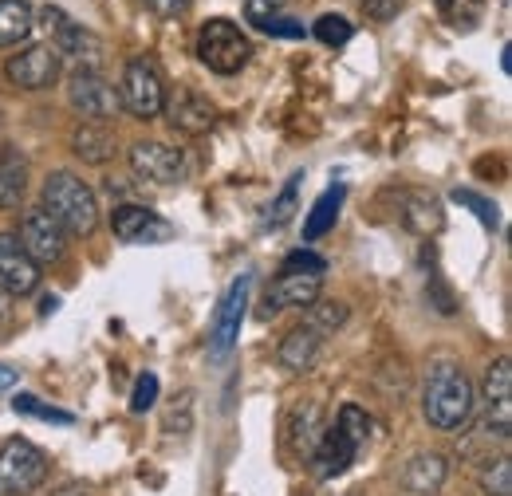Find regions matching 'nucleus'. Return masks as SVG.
Masks as SVG:
<instances>
[{"instance_id":"a211bd4d","label":"nucleus","mask_w":512,"mask_h":496,"mask_svg":"<svg viewBox=\"0 0 512 496\" xmlns=\"http://www.w3.org/2000/svg\"><path fill=\"white\" fill-rule=\"evenodd\" d=\"M162 111H170V123L178 126V130H186V134H205L217 123L213 103L205 95H197V91H178L174 99H166Z\"/></svg>"},{"instance_id":"f03ea898","label":"nucleus","mask_w":512,"mask_h":496,"mask_svg":"<svg viewBox=\"0 0 512 496\" xmlns=\"http://www.w3.org/2000/svg\"><path fill=\"white\" fill-rule=\"evenodd\" d=\"M44 213L67 237H91L99 225V197L71 170H56L44 178Z\"/></svg>"},{"instance_id":"393cba45","label":"nucleus","mask_w":512,"mask_h":496,"mask_svg":"<svg viewBox=\"0 0 512 496\" xmlns=\"http://www.w3.org/2000/svg\"><path fill=\"white\" fill-rule=\"evenodd\" d=\"M300 186H304V174H292L288 178V186L280 189V197L272 201V209H268V229H284L292 217H296V201H300Z\"/></svg>"},{"instance_id":"ddd939ff","label":"nucleus","mask_w":512,"mask_h":496,"mask_svg":"<svg viewBox=\"0 0 512 496\" xmlns=\"http://www.w3.org/2000/svg\"><path fill=\"white\" fill-rule=\"evenodd\" d=\"M316 300H320V276H312V272H280V280L260 300V315L272 319V315H280L288 308L304 311L312 308Z\"/></svg>"},{"instance_id":"a19ab883","label":"nucleus","mask_w":512,"mask_h":496,"mask_svg":"<svg viewBox=\"0 0 512 496\" xmlns=\"http://www.w3.org/2000/svg\"><path fill=\"white\" fill-rule=\"evenodd\" d=\"M16 382H20V371H16V367H8V363H0V394H4V390H12Z\"/></svg>"},{"instance_id":"b1692460","label":"nucleus","mask_w":512,"mask_h":496,"mask_svg":"<svg viewBox=\"0 0 512 496\" xmlns=\"http://www.w3.org/2000/svg\"><path fill=\"white\" fill-rule=\"evenodd\" d=\"M323 430H327V422H323L320 406H300L292 414V445H296V453L300 457H312V449H316V441L323 437Z\"/></svg>"},{"instance_id":"4be33fe9","label":"nucleus","mask_w":512,"mask_h":496,"mask_svg":"<svg viewBox=\"0 0 512 496\" xmlns=\"http://www.w3.org/2000/svg\"><path fill=\"white\" fill-rule=\"evenodd\" d=\"M71 150H75L83 162L103 166V162L115 154V134L99 123H83V126H75V134H71Z\"/></svg>"},{"instance_id":"6ab92c4d","label":"nucleus","mask_w":512,"mask_h":496,"mask_svg":"<svg viewBox=\"0 0 512 496\" xmlns=\"http://www.w3.org/2000/svg\"><path fill=\"white\" fill-rule=\"evenodd\" d=\"M28 193V158L16 146H0V209H20Z\"/></svg>"},{"instance_id":"2eb2a0df","label":"nucleus","mask_w":512,"mask_h":496,"mask_svg":"<svg viewBox=\"0 0 512 496\" xmlns=\"http://www.w3.org/2000/svg\"><path fill=\"white\" fill-rule=\"evenodd\" d=\"M20 245H24V252H28L36 264H56V260H64L67 233L44 213V209H32V213H24V221H20Z\"/></svg>"},{"instance_id":"f3484780","label":"nucleus","mask_w":512,"mask_h":496,"mask_svg":"<svg viewBox=\"0 0 512 496\" xmlns=\"http://www.w3.org/2000/svg\"><path fill=\"white\" fill-rule=\"evenodd\" d=\"M323 343H327V339H323L320 331H316L312 323H304V327H296V331H288V335L280 339V347H276V363L292 374L312 371L316 359H320Z\"/></svg>"},{"instance_id":"7ed1b4c3","label":"nucleus","mask_w":512,"mask_h":496,"mask_svg":"<svg viewBox=\"0 0 512 496\" xmlns=\"http://www.w3.org/2000/svg\"><path fill=\"white\" fill-rule=\"evenodd\" d=\"M36 20H40V28L48 32V44L56 48L60 60L71 63L75 71H99V63H103V44H99L95 32H87L83 24H75L64 8H56V4H44V8L36 12Z\"/></svg>"},{"instance_id":"dca6fc26","label":"nucleus","mask_w":512,"mask_h":496,"mask_svg":"<svg viewBox=\"0 0 512 496\" xmlns=\"http://www.w3.org/2000/svg\"><path fill=\"white\" fill-rule=\"evenodd\" d=\"M363 449L351 441V437L343 434L339 426H327L323 437L316 441V449H312V469H316V477L323 481H331V477H339V473H347L351 465H355V457H359Z\"/></svg>"},{"instance_id":"423d86ee","label":"nucleus","mask_w":512,"mask_h":496,"mask_svg":"<svg viewBox=\"0 0 512 496\" xmlns=\"http://www.w3.org/2000/svg\"><path fill=\"white\" fill-rule=\"evenodd\" d=\"M249 292H253V272H241L225 288V296L217 304V315H213V327H209V355H213V363H225L237 351L241 323H245V311H249Z\"/></svg>"},{"instance_id":"6e6552de","label":"nucleus","mask_w":512,"mask_h":496,"mask_svg":"<svg viewBox=\"0 0 512 496\" xmlns=\"http://www.w3.org/2000/svg\"><path fill=\"white\" fill-rule=\"evenodd\" d=\"M130 170L146 186H178L190 178V162L178 146L166 142H134L130 146Z\"/></svg>"},{"instance_id":"4468645a","label":"nucleus","mask_w":512,"mask_h":496,"mask_svg":"<svg viewBox=\"0 0 512 496\" xmlns=\"http://www.w3.org/2000/svg\"><path fill=\"white\" fill-rule=\"evenodd\" d=\"M0 288L8 296H32L40 288V264L12 233H0Z\"/></svg>"},{"instance_id":"4c0bfd02","label":"nucleus","mask_w":512,"mask_h":496,"mask_svg":"<svg viewBox=\"0 0 512 496\" xmlns=\"http://www.w3.org/2000/svg\"><path fill=\"white\" fill-rule=\"evenodd\" d=\"M402 4H406V0H363V12H367L371 20H390V16H398Z\"/></svg>"},{"instance_id":"c85d7f7f","label":"nucleus","mask_w":512,"mask_h":496,"mask_svg":"<svg viewBox=\"0 0 512 496\" xmlns=\"http://www.w3.org/2000/svg\"><path fill=\"white\" fill-rule=\"evenodd\" d=\"M193 398L190 390H182L174 402H170V410H166V418H162V430L166 434H178V437H186L193 430Z\"/></svg>"},{"instance_id":"e433bc0d","label":"nucleus","mask_w":512,"mask_h":496,"mask_svg":"<svg viewBox=\"0 0 512 496\" xmlns=\"http://www.w3.org/2000/svg\"><path fill=\"white\" fill-rule=\"evenodd\" d=\"M284 272H312V276H323V260L316 252H292L284 260Z\"/></svg>"},{"instance_id":"c9c22d12","label":"nucleus","mask_w":512,"mask_h":496,"mask_svg":"<svg viewBox=\"0 0 512 496\" xmlns=\"http://www.w3.org/2000/svg\"><path fill=\"white\" fill-rule=\"evenodd\" d=\"M256 32H264V36H276V40H304L308 32H304V24H296V20H288V16H268L264 24H256Z\"/></svg>"},{"instance_id":"412c9836","label":"nucleus","mask_w":512,"mask_h":496,"mask_svg":"<svg viewBox=\"0 0 512 496\" xmlns=\"http://www.w3.org/2000/svg\"><path fill=\"white\" fill-rule=\"evenodd\" d=\"M36 32V12L28 0H0V48H16L32 40Z\"/></svg>"},{"instance_id":"58836bf2","label":"nucleus","mask_w":512,"mask_h":496,"mask_svg":"<svg viewBox=\"0 0 512 496\" xmlns=\"http://www.w3.org/2000/svg\"><path fill=\"white\" fill-rule=\"evenodd\" d=\"M142 4H146L154 16H166V20H170V16H182V12L190 8V0H142Z\"/></svg>"},{"instance_id":"1a4fd4ad","label":"nucleus","mask_w":512,"mask_h":496,"mask_svg":"<svg viewBox=\"0 0 512 496\" xmlns=\"http://www.w3.org/2000/svg\"><path fill=\"white\" fill-rule=\"evenodd\" d=\"M60 71H64V60L56 56L52 44H32V48L16 52L12 60L4 63V75H8L20 91H48V87H56Z\"/></svg>"},{"instance_id":"39448f33","label":"nucleus","mask_w":512,"mask_h":496,"mask_svg":"<svg viewBox=\"0 0 512 496\" xmlns=\"http://www.w3.org/2000/svg\"><path fill=\"white\" fill-rule=\"evenodd\" d=\"M48 473L52 465L32 441L12 437L0 445V496H32L48 481Z\"/></svg>"},{"instance_id":"c03bdc74","label":"nucleus","mask_w":512,"mask_h":496,"mask_svg":"<svg viewBox=\"0 0 512 496\" xmlns=\"http://www.w3.org/2000/svg\"><path fill=\"white\" fill-rule=\"evenodd\" d=\"M438 4H446V0H438Z\"/></svg>"},{"instance_id":"0eeeda50","label":"nucleus","mask_w":512,"mask_h":496,"mask_svg":"<svg viewBox=\"0 0 512 496\" xmlns=\"http://www.w3.org/2000/svg\"><path fill=\"white\" fill-rule=\"evenodd\" d=\"M119 107L134 119H158L166 107V87L162 75L154 71L150 60H130L123 67V83H119Z\"/></svg>"},{"instance_id":"c756f323","label":"nucleus","mask_w":512,"mask_h":496,"mask_svg":"<svg viewBox=\"0 0 512 496\" xmlns=\"http://www.w3.org/2000/svg\"><path fill=\"white\" fill-rule=\"evenodd\" d=\"M481 489L489 496H512V461L509 453H501L493 465H485L481 473Z\"/></svg>"},{"instance_id":"f704fd0d","label":"nucleus","mask_w":512,"mask_h":496,"mask_svg":"<svg viewBox=\"0 0 512 496\" xmlns=\"http://www.w3.org/2000/svg\"><path fill=\"white\" fill-rule=\"evenodd\" d=\"M158 402V374H138V382H134V394H130V410L134 414H146L150 406Z\"/></svg>"},{"instance_id":"ea45409f","label":"nucleus","mask_w":512,"mask_h":496,"mask_svg":"<svg viewBox=\"0 0 512 496\" xmlns=\"http://www.w3.org/2000/svg\"><path fill=\"white\" fill-rule=\"evenodd\" d=\"M12 323H16V315H12V296L0 288V335H8Z\"/></svg>"},{"instance_id":"72a5a7b5","label":"nucleus","mask_w":512,"mask_h":496,"mask_svg":"<svg viewBox=\"0 0 512 496\" xmlns=\"http://www.w3.org/2000/svg\"><path fill=\"white\" fill-rule=\"evenodd\" d=\"M449 197H453L457 205L473 209V213L481 217V225H485V229H493V233L501 229V217H497V205H493V201H485V197H477V193H469V189H453Z\"/></svg>"},{"instance_id":"aec40b11","label":"nucleus","mask_w":512,"mask_h":496,"mask_svg":"<svg viewBox=\"0 0 512 496\" xmlns=\"http://www.w3.org/2000/svg\"><path fill=\"white\" fill-rule=\"evenodd\" d=\"M446 477H449V461L442 453H418L402 469V485L410 493H438L446 485Z\"/></svg>"},{"instance_id":"a878e982","label":"nucleus","mask_w":512,"mask_h":496,"mask_svg":"<svg viewBox=\"0 0 512 496\" xmlns=\"http://www.w3.org/2000/svg\"><path fill=\"white\" fill-rule=\"evenodd\" d=\"M335 426L351 437L359 449H367V441H371V434H375L371 414H367L363 406H343V410H339V418H335Z\"/></svg>"},{"instance_id":"9b49d317","label":"nucleus","mask_w":512,"mask_h":496,"mask_svg":"<svg viewBox=\"0 0 512 496\" xmlns=\"http://www.w3.org/2000/svg\"><path fill=\"white\" fill-rule=\"evenodd\" d=\"M111 229L123 245H166V241H174V225L162 213L146 209V205H119L111 213Z\"/></svg>"},{"instance_id":"f8f14e48","label":"nucleus","mask_w":512,"mask_h":496,"mask_svg":"<svg viewBox=\"0 0 512 496\" xmlns=\"http://www.w3.org/2000/svg\"><path fill=\"white\" fill-rule=\"evenodd\" d=\"M481 398H485V426H489L493 434L509 437V430H512V359L509 355H501V359L489 363Z\"/></svg>"},{"instance_id":"79ce46f5","label":"nucleus","mask_w":512,"mask_h":496,"mask_svg":"<svg viewBox=\"0 0 512 496\" xmlns=\"http://www.w3.org/2000/svg\"><path fill=\"white\" fill-rule=\"evenodd\" d=\"M56 496H91V493H87L83 485H64V489H60Z\"/></svg>"},{"instance_id":"bb28decb","label":"nucleus","mask_w":512,"mask_h":496,"mask_svg":"<svg viewBox=\"0 0 512 496\" xmlns=\"http://www.w3.org/2000/svg\"><path fill=\"white\" fill-rule=\"evenodd\" d=\"M406 225L414 233H438L442 229V209L434 201H422V197H410L406 201Z\"/></svg>"},{"instance_id":"9d476101","label":"nucleus","mask_w":512,"mask_h":496,"mask_svg":"<svg viewBox=\"0 0 512 496\" xmlns=\"http://www.w3.org/2000/svg\"><path fill=\"white\" fill-rule=\"evenodd\" d=\"M67 103H71L83 119L103 123V119H111V115L119 111V91H115L99 71H75V75L67 79Z\"/></svg>"},{"instance_id":"7c9ffc66","label":"nucleus","mask_w":512,"mask_h":496,"mask_svg":"<svg viewBox=\"0 0 512 496\" xmlns=\"http://www.w3.org/2000/svg\"><path fill=\"white\" fill-rule=\"evenodd\" d=\"M312 36L327 44V48H343L351 36H355V28H351V20H343V16H320L316 20V28H312Z\"/></svg>"},{"instance_id":"20e7f679","label":"nucleus","mask_w":512,"mask_h":496,"mask_svg":"<svg viewBox=\"0 0 512 496\" xmlns=\"http://www.w3.org/2000/svg\"><path fill=\"white\" fill-rule=\"evenodd\" d=\"M253 56V44L249 36L241 32V24L217 16V20H205L201 32H197V60L205 63L209 71L217 75H237Z\"/></svg>"},{"instance_id":"37998d69","label":"nucleus","mask_w":512,"mask_h":496,"mask_svg":"<svg viewBox=\"0 0 512 496\" xmlns=\"http://www.w3.org/2000/svg\"><path fill=\"white\" fill-rule=\"evenodd\" d=\"M272 4H276V8H284V0H272Z\"/></svg>"},{"instance_id":"473e14b6","label":"nucleus","mask_w":512,"mask_h":496,"mask_svg":"<svg viewBox=\"0 0 512 496\" xmlns=\"http://www.w3.org/2000/svg\"><path fill=\"white\" fill-rule=\"evenodd\" d=\"M308 323L327 339V335H335V331L347 323V304H320V300H316L312 311H308Z\"/></svg>"},{"instance_id":"5701e85b","label":"nucleus","mask_w":512,"mask_h":496,"mask_svg":"<svg viewBox=\"0 0 512 496\" xmlns=\"http://www.w3.org/2000/svg\"><path fill=\"white\" fill-rule=\"evenodd\" d=\"M343 197H347V189L331 186L320 201L312 205V213L304 217V241H320L323 233L335 229V217H339V209H343Z\"/></svg>"},{"instance_id":"cd10ccee","label":"nucleus","mask_w":512,"mask_h":496,"mask_svg":"<svg viewBox=\"0 0 512 496\" xmlns=\"http://www.w3.org/2000/svg\"><path fill=\"white\" fill-rule=\"evenodd\" d=\"M442 12H446V20L457 32H473L481 24V16H485V0H446Z\"/></svg>"},{"instance_id":"2f4dec72","label":"nucleus","mask_w":512,"mask_h":496,"mask_svg":"<svg viewBox=\"0 0 512 496\" xmlns=\"http://www.w3.org/2000/svg\"><path fill=\"white\" fill-rule=\"evenodd\" d=\"M12 410H16V414H28V418H40V422H56V426H71V422H75L67 410H52V406H44V402L32 398V394H16Z\"/></svg>"},{"instance_id":"f257e3e1","label":"nucleus","mask_w":512,"mask_h":496,"mask_svg":"<svg viewBox=\"0 0 512 496\" xmlns=\"http://www.w3.org/2000/svg\"><path fill=\"white\" fill-rule=\"evenodd\" d=\"M473 382L457 363H434L426 374V394H422V414L434 430H461L473 418Z\"/></svg>"}]
</instances>
